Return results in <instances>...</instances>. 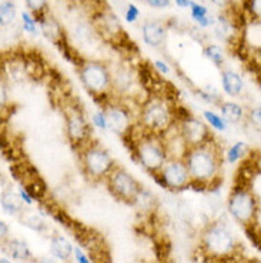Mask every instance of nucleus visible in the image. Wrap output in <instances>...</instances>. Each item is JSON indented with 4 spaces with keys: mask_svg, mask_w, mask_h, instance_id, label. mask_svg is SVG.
I'll return each mask as SVG.
<instances>
[{
    "mask_svg": "<svg viewBox=\"0 0 261 263\" xmlns=\"http://www.w3.org/2000/svg\"><path fill=\"white\" fill-rule=\"evenodd\" d=\"M142 123L151 132H164L171 123V113L164 102L149 100L142 109Z\"/></svg>",
    "mask_w": 261,
    "mask_h": 263,
    "instance_id": "8",
    "label": "nucleus"
},
{
    "mask_svg": "<svg viewBox=\"0 0 261 263\" xmlns=\"http://www.w3.org/2000/svg\"><path fill=\"white\" fill-rule=\"evenodd\" d=\"M106 123L107 129L116 135L123 136L130 129V118L127 110H124L120 106H107L105 109Z\"/></svg>",
    "mask_w": 261,
    "mask_h": 263,
    "instance_id": "12",
    "label": "nucleus"
},
{
    "mask_svg": "<svg viewBox=\"0 0 261 263\" xmlns=\"http://www.w3.org/2000/svg\"><path fill=\"white\" fill-rule=\"evenodd\" d=\"M211 2L214 3L215 6H218V7H224L231 3V0H211Z\"/></svg>",
    "mask_w": 261,
    "mask_h": 263,
    "instance_id": "32",
    "label": "nucleus"
},
{
    "mask_svg": "<svg viewBox=\"0 0 261 263\" xmlns=\"http://www.w3.org/2000/svg\"><path fill=\"white\" fill-rule=\"evenodd\" d=\"M137 159L146 171L151 173H160L167 162L166 151L160 143L153 139H146L137 145Z\"/></svg>",
    "mask_w": 261,
    "mask_h": 263,
    "instance_id": "7",
    "label": "nucleus"
},
{
    "mask_svg": "<svg viewBox=\"0 0 261 263\" xmlns=\"http://www.w3.org/2000/svg\"><path fill=\"white\" fill-rule=\"evenodd\" d=\"M204 118L209 122L210 126H213L215 130L224 132L227 129V120L224 118H220L218 115H215L214 112H204Z\"/></svg>",
    "mask_w": 261,
    "mask_h": 263,
    "instance_id": "22",
    "label": "nucleus"
},
{
    "mask_svg": "<svg viewBox=\"0 0 261 263\" xmlns=\"http://www.w3.org/2000/svg\"><path fill=\"white\" fill-rule=\"evenodd\" d=\"M176 3L180 7H187V6L191 7V5H193V2H191V0H176Z\"/></svg>",
    "mask_w": 261,
    "mask_h": 263,
    "instance_id": "34",
    "label": "nucleus"
},
{
    "mask_svg": "<svg viewBox=\"0 0 261 263\" xmlns=\"http://www.w3.org/2000/svg\"><path fill=\"white\" fill-rule=\"evenodd\" d=\"M142 32L144 42L153 47L160 46L166 39V29L158 22H146L142 27Z\"/></svg>",
    "mask_w": 261,
    "mask_h": 263,
    "instance_id": "13",
    "label": "nucleus"
},
{
    "mask_svg": "<svg viewBox=\"0 0 261 263\" xmlns=\"http://www.w3.org/2000/svg\"><path fill=\"white\" fill-rule=\"evenodd\" d=\"M258 109H260V110H261V103H260V106H258Z\"/></svg>",
    "mask_w": 261,
    "mask_h": 263,
    "instance_id": "39",
    "label": "nucleus"
},
{
    "mask_svg": "<svg viewBox=\"0 0 261 263\" xmlns=\"http://www.w3.org/2000/svg\"><path fill=\"white\" fill-rule=\"evenodd\" d=\"M138 16V9L134 5H129V9H127V12H126V19L129 20V22H134V20L137 19Z\"/></svg>",
    "mask_w": 261,
    "mask_h": 263,
    "instance_id": "28",
    "label": "nucleus"
},
{
    "mask_svg": "<svg viewBox=\"0 0 261 263\" xmlns=\"http://www.w3.org/2000/svg\"><path fill=\"white\" fill-rule=\"evenodd\" d=\"M260 87H261V80H260Z\"/></svg>",
    "mask_w": 261,
    "mask_h": 263,
    "instance_id": "40",
    "label": "nucleus"
},
{
    "mask_svg": "<svg viewBox=\"0 0 261 263\" xmlns=\"http://www.w3.org/2000/svg\"><path fill=\"white\" fill-rule=\"evenodd\" d=\"M246 152H247V146H246L244 142H235L234 145L230 147V151L227 152V160H229V163H237L240 159L244 158Z\"/></svg>",
    "mask_w": 261,
    "mask_h": 263,
    "instance_id": "20",
    "label": "nucleus"
},
{
    "mask_svg": "<svg viewBox=\"0 0 261 263\" xmlns=\"http://www.w3.org/2000/svg\"><path fill=\"white\" fill-rule=\"evenodd\" d=\"M156 66H157V67H158V69H160V70H162V72L166 73V74H167V73L170 72V69H169V67H167V65H164L163 62H158V60H157Z\"/></svg>",
    "mask_w": 261,
    "mask_h": 263,
    "instance_id": "33",
    "label": "nucleus"
},
{
    "mask_svg": "<svg viewBox=\"0 0 261 263\" xmlns=\"http://www.w3.org/2000/svg\"><path fill=\"white\" fill-rule=\"evenodd\" d=\"M89 135H90V129L82 113L73 112L67 116V136L73 145L86 146Z\"/></svg>",
    "mask_w": 261,
    "mask_h": 263,
    "instance_id": "11",
    "label": "nucleus"
},
{
    "mask_svg": "<svg viewBox=\"0 0 261 263\" xmlns=\"http://www.w3.org/2000/svg\"><path fill=\"white\" fill-rule=\"evenodd\" d=\"M78 76L92 95H102L110 87V74L105 65L98 62H85L80 66Z\"/></svg>",
    "mask_w": 261,
    "mask_h": 263,
    "instance_id": "6",
    "label": "nucleus"
},
{
    "mask_svg": "<svg viewBox=\"0 0 261 263\" xmlns=\"http://www.w3.org/2000/svg\"><path fill=\"white\" fill-rule=\"evenodd\" d=\"M183 159L189 169L190 179L194 183H209L220 169V155L213 140L204 145L187 147Z\"/></svg>",
    "mask_w": 261,
    "mask_h": 263,
    "instance_id": "1",
    "label": "nucleus"
},
{
    "mask_svg": "<svg viewBox=\"0 0 261 263\" xmlns=\"http://www.w3.org/2000/svg\"><path fill=\"white\" fill-rule=\"evenodd\" d=\"M160 178L166 187L171 191H182L189 186L191 179L184 159H171L167 160L163 169L160 171Z\"/></svg>",
    "mask_w": 261,
    "mask_h": 263,
    "instance_id": "9",
    "label": "nucleus"
},
{
    "mask_svg": "<svg viewBox=\"0 0 261 263\" xmlns=\"http://www.w3.org/2000/svg\"><path fill=\"white\" fill-rule=\"evenodd\" d=\"M26 3L29 9H32L33 12H36V13L42 12L46 6V0H26Z\"/></svg>",
    "mask_w": 261,
    "mask_h": 263,
    "instance_id": "25",
    "label": "nucleus"
},
{
    "mask_svg": "<svg viewBox=\"0 0 261 263\" xmlns=\"http://www.w3.org/2000/svg\"><path fill=\"white\" fill-rule=\"evenodd\" d=\"M107 186L113 196L127 203L138 200L143 192L140 183L133 178V175L122 167H114L110 172V175L107 176Z\"/></svg>",
    "mask_w": 261,
    "mask_h": 263,
    "instance_id": "4",
    "label": "nucleus"
},
{
    "mask_svg": "<svg viewBox=\"0 0 261 263\" xmlns=\"http://www.w3.org/2000/svg\"><path fill=\"white\" fill-rule=\"evenodd\" d=\"M82 166L87 178L93 180L107 178L110 172L114 169L113 159L109 152L103 149L97 143L83 146L82 152Z\"/></svg>",
    "mask_w": 261,
    "mask_h": 263,
    "instance_id": "3",
    "label": "nucleus"
},
{
    "mask_svg": "<svg viewBox=\"0 0 261 263\" xmlns=\"http://www.w3.org/2000/svg\"><path fill=\"white\" fill-rule=\"evenodd\" d=\"M260 158H261V152H260Z\"/></svg>",
    "mask_w": 261,
    "mask_h": 263,
    "instance_id": "41",
    "label": "nucleus"
},
{
    "mask_svg": "<svg viewBox=\"0 0 261 263\" xmlns=\"http://www.w3.org/2000/svg\"><path fill=\"white\" fill-rule=\"evenodd\" d=\"M23 206L22 202V196L16 195L14 192H5L2 193V208L7 212V213H16L19 212Z\"/></svg>",
    "mask_w": 261,
    "mask_h": 263,
    "instance_id": "18",
    "label": "nucleus"
},
{
    "mask_svg": "<svg viewBox=\"0 0 261 263\" xmlns=\"http://www.w3.org/2000/svg\"><path fill=\"white\" fill-rule=\"evenodd\" d=\"M14 16H16L14 5L10 0H5L0 6V23H2V26L10 25L14 20Z\"/></svg>",
    "mask_w": 261,
    "mask_h": 263,
    "instance_id": "19",
    "label": "nucleus"
},
{
    "mask_svg": "<svg viewBox=\"0 0 261 263\" xmlns=\"http://www.w3.org/2000/svg\"><path fill=\"white\" fill-rule=\"evenodd\" d=\"M25 224L29 226L30 229L39 230V232L46 228L45 220H43L42 217H39V215H29V216H26V219H25Z\"/></svg>",
    "mask_w": 261,
    "mask_h": 263,
    "instance_id": "24",
    "label": "nucleus"
},
{
    "mask_svg": "<svg viewBox=\"0 0 261 263\" xmlns=\"http://www.w3.org/2000/svg\"><path fill=\"white\" fill-rule=\"evenodd\" d=\"M20 196H22V199H25L27 203H32V199H30V196H29V195H27V193L25 191L20 192Z\"/></svg>",
    "mask_w": 261,
    "mask_h": 263,
    "instance_id": "36",
    "label": "nucleus"
},
{
    "mask_svg": "<svg viewBox=\"0 0 261 263\" xmlns=\"http://www.w3.org/2000/svg\"><path fill=\"white\" fill-rule=\"evenodd\" d=\"M204 54L209 58L214 65L222 66L224 62V53H223L222 47L215 46V45H210L204 49Z\"/></svg>",
    "mask_w": 261,
    "mask_h": 263,
    "instance_id": "21",
    "label": "nucleus"
},
{
    "mask_svg": "<svg viewBox=\"0 0 261 263\" xmlns=\"http://www.w3.org/2000/svg\"><path fill=\"white\" fill-rule=\"evenodd\" d=\"M244 9L254 20H261V0H246Z\"/></svg>",
    "mask_w": 261,
    "mask_h": 263,
    "instance_id": "23",
    "label": "nucleus"
},
{
    "mask_svg": "<svg viewBox=\"0 0 261 263\" xmlns=\"http://www.w3.org/2000/svg\"><path fill=\"white\" fill-rule=\"evenodd\" d=\"M74 256H76V260H77L78 263H90L89 262V259L85 256V253L78 249V248H74Z\"/></svg>",
    "mask_w": 261,
    "mask_h": 263,
    "instance_id": "31",
    "label": "nucleus"
},
{
    "mask_svg": "<svg viewBox=\"0 0 261 263\" xmlns=\"http://www.w3.org/2000/svg\"><path fill=\"white\" fill-rule=\"evenodd\" d=\"M0 229H2V236L6 237L7 236V226L5 222H0Z\"/></svg>",
    "mask_w": 261,
    "mask_h": 263,
    "instance_id": "35",
    "label": "nucleus"
},
{
    "mask_svg": "<svg viewBox=\"0 0 261 263\" xmlns=\"http://www.w3.org/2000/svg\"><path fill=\"white\" fill-rule=\"evenodd\" d=\"M180 135L187 147L200 146L211 140L209 126L196 118L187 116L180 120Z\"/></svg>",
    "mask_w": 261,
    "mask_h": 263,
    "instance_id": "10",
    "label": "nucleus"
},
{
    "mask_svg": "<svg viewBox=\"0 0 261 263\" xmlns=\"http://www.w3.org/2000/svg\"><path fill=\"white\" fill-rule=\"evenodd\" d=\"M222 83L224 92L231 98L238 96L244 89V82H243L242 76L238 73L233 72V70H224L223 72Z\"/></svg>",
    "mask_w": 261,
    "mask_h": 263,
    "instance_id": "14",
    "label": "nucleus"
},
{
    "mask_svg": "<svg viewBox=\"0 0 261 263\" xmlns=\"http://www.w3.org/2000/svg\"><path fill=\"white\" fill-rule=\"evenodd\" d=\"M229 212L244 228L254 224L257 215V199L247 184H235L229 196Z\"/></svg>",
    "mask_w": 261,
    "mask_h": 263,
    "instance_id": "2",
    "label": "nucleus"
},
{
    "mask_svg": "<svg viewBox=\"0 0 261 263\" xmlns=\"http://www.w3.org/2000/svg\"><path fill=\"white\" fill-rule=\"evenodd\" d=\"M7 250H9V255L13 257V259H19V260H26V259H30V250H29V246H27L26 242L23 240H10L7 243Z\"/></svg>",
    "mask_w": 261,
    "mask_h": 263,
    "instance_id": "17",
    "label": "nucleus"
},
{
    "mask_svg": "<svg viewBox=\"0 0 261 263\" xmlns=\"http://www.w3.org/2000/svg\"><path fill=\"white\" fill-rule=\"evenodd\" d=\"M220 110H222L223 118L226 119L229 123H238L244 118L243 107L235 102H222Z\"/></svg>",
    "mask_w": 261,
    "mask_h": 263,
    "instance_id": "16",
    "label": "nucleus"
},
{
    "mask_svg": "<svg viewBox=\"0 0 261 263\" xmlns=\"http://www.w3.org/2000/svg\"><path fill=\"white\" fill-rule=\"evenodd\" d=\"M93 123L100 127V129H107V123H106V116L105 112H96L93 115Z\"/></svg>",
    "mask_w": 261,
    "mask_h": 263,
    "instance_id": "26",
    "label": "nucleus"
},
{
    "mask_svg": "<svg viewBox=\"0 0 261 263\" xmlns=\"http://www.w3.org/2000/svg\"><path fill=\"white\" fill-rule=\"evenodd\" d=\"M40 263H56V262L53 260L52 257H43V259L40 260Z\"/></svg>",
    "mask_w": 261,
    "mask_h": 263,
    "instance_id": "37",
    "label": "nucleus"
},
{
    "mask_svg": "<svg viewBox=\"0 0 261 263\" xmlns=\"http://www.w3.org/2000/svg\"><path fill=\"white\" fill-rule=\"evenodd\" d=\"M147 5H150L151 7H156V9H163V7L170 6V0H146Z\"/></svg>",
    "mask_w": 261,
    "mask_h": 263,
    "instance_id": "29",
    "label": "nucleus"
},
{
    "mask_svg": "<svg viewBox=\"0 0 261 263\" xmlns=\"http://www.w3.org/2000/svg\"><path fill=\"white\" fill-rule=\"evenodd\" d=\"M0 263H10V262L7 260L6 257H2V259H0Z\"/></svg>",
    "mask_w": 261,
    "mask_h": 263,
    "instance_id": "38",
    "label": "nucleus"
},
{
    "mask_svg": "<svg viewBox=\"0 0 261 263\" xmlns=\"http://www.w3.org/2000/svg\"><path fill=\"white\" fill-rule=\"evenodd\" d=\"M203 246L211 256H231L235 250V240L233 235L222 224H210L203 233Z\"/></svg>",
    "mask_w": 261,
    "mask_h": 263,
    "instance_id": "5",
    "label": "nucleus"
},
{
    "mask_svg": "<svg viewBox=\"0 0 261 263\" xmlns=\"http://www.w3.org/2000/svg\"><path fill=\"white\" fill-rule=\"evenodd\" d=\"M22 16H23V22H25V27H26V30H29V32L32 33H36V26H34V22H33L32 19H30V16L27 13H22Z\"/></svg>",
    "mask_w": 261,
    "mask_h": 263,
    "instance_id": "30",
    "label": "nucleus"
},
{
    "mask_svg": "<svg viewBox=\"0 0 261 263\" xmlns=\"http://www.w3.org/2000/svg\"><path fill=\"white\" fill-rule=\"evenodd\" d=\"M73 252H74V249H73V246L66 237H52V240H50V253H52L56 259L67 262V260L70 259V256H72Z\"/></svg>",
    "mask_w": 261,
    "mask_h": 263,
    "instance_id": "15",
    "label": "nucleus"
},
{
    "mask_svg": "<svg viewBox=\"0 0 261 263\" xmlns=\"http://www.w3.org/2000/svg\"><path fill=\"white\" fill-rule=\"evenodd\" d=\"M191 16H193V19L200 17V16H207V9L193 2V5H191Z\"/></svg>",
    "mask_w": 261,
    "mask_h": 263,
    "instance_id": "27",
    "label": "nucleus"
}]
</instances>
